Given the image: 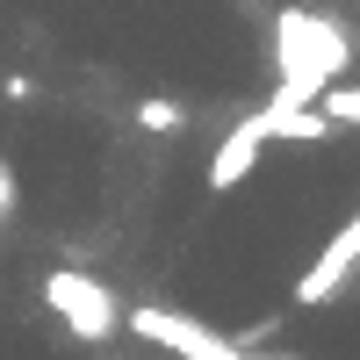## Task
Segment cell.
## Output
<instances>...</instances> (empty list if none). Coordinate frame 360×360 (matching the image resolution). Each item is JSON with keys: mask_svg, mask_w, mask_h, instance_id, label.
<instances>
[{"mask_svg": "<svg viewBox=\"0 0 360 360\" xmlns=\"http://www.w3.org/2000/svg\"><path fill=\"white\" fill-rule=\"evenodd\" d=\"M259 144H266L259 115H245V123H238V130H224L217 159H209V188H245V173L259 166Z\"/></svg>", "mask_w": 360, "mask_h": 360, "instance_id": "cell-5", "label": "cell"}, {"mask_svg": "<svg viewBox=\"0 0 360 360\" xmlns=\"http://www.w3.org/2000/svg\"><path fill=\"white\" fill-rule=\"evenodd\" d=\"M130 332L152 339V346H166L173 360H281V353H245V346H231L224 332H209V324L180 317V310H159V303H137L130 310Z\"/></svg>", "mask_w": 360, "mask_h": 360, "instance_id": "cell-3", "label": "cell"}, {"mask_svg": "<svg viewBox=\"0 0 360 360\" xmlns=\"http://www.w3.org/2000/svg\"><path fill=\"white\" fill-rule=\"evenodd\" d=\"M353 266H360V209L332 231V245H324L310 266H303V281H295V303L303 310H317V303H332V295L353 281Z\"/></svg>", "mask_w": 360, "mask_h": 360, "instance_id": "cell-4", "label": "cell"}, {"mask_svg": "<svg viewBox=\"0 0 360 360\" xmlns=\"http://www.w3.org/2000/svg\"><path fill=\"white\" fill-rule=\"evenodd\" d=\"M44 303L72 324V339H86V346H108L115 332H123V303L94 281V274H79V266H58V274L44 281Z\"/></svg>", "mask_w": 360, "mask_h": 360, "instance_id": "cell-2", "label": "cell"}, {"mask_svg": "<svg viewBox=\"0 0 360 360\" xmlns=\"http://www.w3.org/2000/svg\"><path fill=\"white\" fill-rule=\"evenodd\" d=\"M346 29L332 15H317V8H281L274 15V108H310L324 86H332L346 72Z\"/></svg>", "mask_w": 360, "mask_h": 360, "instance_id": "cell-1", "label": "cell"}, {"mask_svg": "<svg viewBox=\"0 0 360 360\" xmlns=\"http://www.w3.org/2000/svg\"><path fill=\"white\" fill-rule=\"evenodd\" d=\"M317 115H324V123H332V130H353V123H360V86L332 79V86H324V94H317Z\"/></svg>", "mask_w": 360, "mask_h": 360, "instance_id": "cell-6", "label": "cell"}, {"mask_svg": "<svg viewBox=\"0 0 360 360\" xmlns=\"http://www.w3.org/2000/svg\"><path fill=\"white\" fill-rule=\"evenodd\" d=\"M137 130L173 137V130H180V101H159V94H152V101H137Z\"/></svg>", "mask_w": 360, "mask_h": 360, "instance_id": "cell-7", "label": "cell"}, {"mask_svg": "<svg viewBox=\"0 0 360 360\" xmlns=\"http://www.w3.org/2000/svg\"><path fill=\"white\" fill-rule=\"evenodd\" d=\"M8 209H15V173L0 166V224H8Z\"/></svg>", "mask_w": 360, "mask_h": 360, "instance_id": "cell-8", "label": "cell"}]
</instances>
